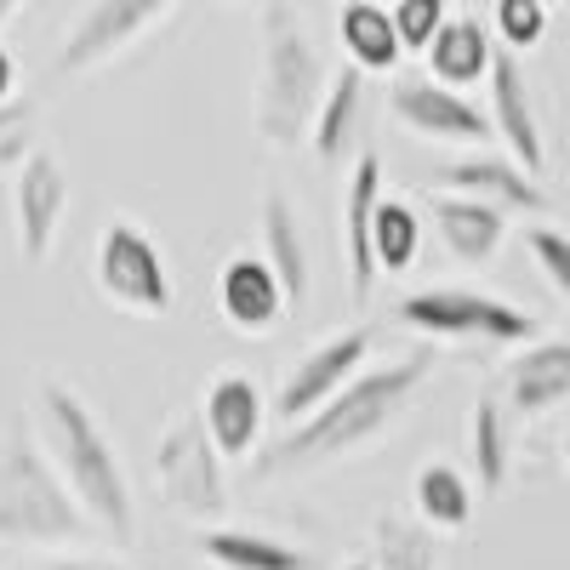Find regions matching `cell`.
Segmentation results:
<instances>
[{"instance_id": "cell-8", "label": "cell", "mask_w": 570, "mask_h": 570, "mask_svg": "<svg viewBox=\"0 0 570 570\" xmlns=\"http://www.w3.org/2000/svg\"><path fill=\"white\" fill-rule=\"evenodd\" d=\"M98 285L126 303V308H142V314H166L171 308V279H166V263L155 252V240L131 223H109L104 228V246H98Z\"/></svg>"}, {"instance_id": "cell-9", "label": "cell", "mask_w": 570, "mask_h": 570, "mask_svg": "<svg viewBox=\"0 0 570 570\" xmlns=\"http://www.w3.org/2000/svg\"><path fill=\"white\" fill-rule=\"evenodd\" d=\"M171 7L166 0H98V7H86L80 23L69 29V46H63V69L69 75H86V69H98L109 63L120 46H131L142 29H155L166 23Z\"/></svg>"}, {"instance_id": "cell-16", "label": "cell", "mask_w": 570, "mask_h": 570, "mask_svg": "<svg viewBox=\"0 0 570 570\" xmlns=\"http://www.w3.org/2000/svg\"><path fill=\"white\" fill-rule=\"evenodd\" d=\"M263 268L279 279L285 308H297L308 297V240L285 195H263Z\"/></svg>"}, {"instance_id": "cell-27", "label": "cell", "mask_w": 570, "mask_h": 570, "mask_svg": "<svg viewBox=\"0 0 570 570\" xmlns=\"http://www.w3.org/2000/svg\"><path fill=\"white\" fill-rule=\"evenodd\" d=\"M473 473H480L485 491H502L508 480V416L491 394L473 405Z\"/></svg>"}, {"instance_id": "cell-21", "label": "cell", "mask_w": 570, "mask_h": 570, "mask_svg": "<svg viewBox=\"0 0 570 570\" xmlns=\"http://www.w3.org/2000/svg\"><path fill=\"white\" fill-rule=\"evenodd\" d=\"M200 553L223 570H314L303 548L257 537V531H200Z\"/></svg>"}, {"instance_id": "cell-19", "label": "cell", "mask_w": 570, "mask_h": 570, "mask_svg": "<svg viewBox=\"0 0 570 570\" xmlns=\"http://www.w3.org/2000/svg\"><path fill=\"white\" fill-rule=\"evenodd\" d=\"M508 400L513 411L542 416L559 400H570V343H531L508 365Z\"/></svg>"}, {"instance_id": "cell-4", "label": "cell", "mask_w": 570, "mask_h": 570, "mask_svg": "<svg viewBox=\"0 0 570 570\" xmlns=\"http://www.w3.org/2000/svg\"><path fill=\"white\" fill-rule=\"evenodd\" d=\"M91 519L75 508L69 485L52 473L46 451L35 445L29 428L7 440L0 451V537L12 542H80Z\"/></svg>"}, {"instance_id": "cell-3", "label": "cell", "mask_w": 570, "mask_h": 570, "mask_svg": "<svg viewBox=\"0 0 570 570\" xmlns=\"http://www.w3.org/2000/svg\"><path fill=\"white\" fill-rule=\"evenodd\" d=\"M263 23V75H257V131L274 149L292 142L314 126L320 98H325V63L314 52V40L303 35L292 7H268L257 12Z\"/></svg>"}, {"instance_id": "cell-11", "label": "cell", "mask_w": 570, "mask_h": 570, "mask_svg": "<svg viewBox=\"0 0 570 570\" xmlns=\"http://www.w3.org/2000/svg\"><path fill=\"white\" fill-rule=\"evenodd\" d=\"M485 80H491V126L502 131L513 166L537 183L542 177V126H537V109H531V86H525V75H519V58L508 52V46L491 52Z\"/></svg>"}, {"instance_id": "cell-22", "label": "cell", "mask_w": 570, "mask_h": 570, "mask_svg": "<svg viewBox=\"0 0 570 570\" xmlns=\"http://www.w3.org/2000/svg\"><path fill=\"white\" fill-rule=\"evenodd\" d=\"M360 109H365V75L348 63L331 75V91L320 98V115H314V155L320 160H337L348 142H354V126H360Z\"/></svg>"}, {"instance_id": "cell-30", "label": "cell", "mask_w": 570, "mask_h": 570, "mask_svg": "<svg viewBox=\"0 0 570 570\" xmlns=\"http://www.w3.org/2000/svg\"><path fill=\"white\" fill-rule=\"evenodd\" d=\"M525 246L537 252L542 274L553 279V292L570 303V240H564L559 228H525Z\"/></svg>"}, {"instance_id": "cell-14", "label": "cell", "mask_w": 570, "mask_h": 570, "mask_svg": "<svg viewBox=\"0 0 570 570\" xmlns=\"http://www.w3.org/2000/svg\"><path fill=\"white\" fill-rule=\"evenodd\" d=\"M200 428L217 456H252L257 434H263V394L252 376H234V371L217 376L200 405Z\"/></svg>"}, {"instance_id": "cell-28", "label": "cell", "mask_w": 570, "mask_h": 570, "mask_svg": "<svg viewBox=\"0 0 570 570\" xmlns=\"http://www.w3.org/2000/svg\"><path fill=\"white\" fill-rule=\"evenodd\" d=\"M445 18H451V12L440 7V0H400V7L389 12L400 52H428V40L440 35V23H445Z\"/></svg>"}, {"instance_id": "cell-32", "label": "cell", "mask_w": 570, "mask_h": 570, "mask_svg": "<svg viewBox=\"0 0 570 570\" xmlns=\"http://www.w3.org/2000/svg\"><path fill=\"white\" fill-rule=\"evenodd\" d=\"M18 98V58L0 46V104H12Z\"/></svg>"}, {"instance_id": "cell-20", "label": "cell", "mask_w": 570, "mask_h": 570, "mask_svg": "<svg viewBox=\"0 0 570 570\" xmlns=\"http://www.w3.org/2000/svg\"><path fill=\"white\" fill-rule=\"evenodd\" d=\"M434 223H440L445 252L462 257V263H485V257H497L502 234H508V217H502L497 206L462 200V195H434Z\"/></svg>"}, {"instance_id": "cell-36", "label": "cell", "mask_w": 570, "mask_h": 570, "mask_svg": "<svg viewBox=\"0 0 570 570\" xmlns=\"http://www.w3.org/2000/svg\"><path fill=\"white\" fill-rule=\"evenodd\" d=\"M564 462H570V440H564Z\"/></svg>"}, {"instance_id": "cell-17", "label": "cell", "mask_w": 570, "mask_h": 570, "mask_svg": "<svg viewBox=\"0 0 570 570\" xmlns=\"http://www.w3.org/2000/svg\"><path fill=\"white\" fill-rule=\"evenodd\" d=\"M491 35H485V23L473 18V12H462V18H445L440 23V35L428 40V80L434 86H445V91H456V86H473V80H485L491 75Z\"/></svg>"}, {"instance_id": "cell-7", "label": "cell", "mask_w": 570, "mask_h": 570, "mask_svg": "<svg viewBox=\"0 0 570 570\" xmlns=\"http://www.w3.org/2000/svg\"><path fill=\"white\" fill-rule=\"evenodd\" d=\"M365 360H371V331L365 325H354V331H343V337H331V343H320V348H308L297 365H292V376H285V389H279V422L285 428H297V422H308L325 400H337L354 376L365 371Z\"/></svg>"}, {"instance_id": "cell-10", "label": "cell", "mask_w": 570, "mask_h": 570, "mask_svg": "<svg viewBox=\"0 0 570 570\" xmlns=\"http://www.w3.org/2000/svg\"><path fill=\"white\" fill-rule=\"evenodd\" d=\"M389 104L416 137H434V142H485L491 137V115L480 104H468L462 91H445L434 80H394Z\"/></svg>"}, {"instance_id": "cell-23", "label": "cell", "mask_w": 570, "mask_h": 570, "mask_svg": "<svg viewBox=\"0 0 570 570\" xmlns=\"http://www.w3.org/2000/svg\"><path fill=\"white\" fill-rule=\"evenodd\" d=\"M337 35H343V46H348V63L365 75H389L405 52H400V40H394V23H389V12L383 7H371V0H354V7H343V18H337Z\"/></svg>"}, {"instance_id": "cell-12", "label": "cell", "mask_w": 570, "mask_h": 570, "mask_svg": "<svg viewBox=\"0 0 570 570\" xmlns=\"http://www.w3.org/2000/svg\"><path fill=\"white\" fill-rule=\"evenodd\" d=\"M63 200H69L63 166L52 155L29 149L23 166H18V240H23V257L29 263H40L46 252H52L58 223H63Z\"/></svg>"}, {"instance_id": "cell-18", "label": "cell", "mask_w": 570, "mask_h": 570, "mask_svg": "<svg viewBox=\"0 0 570 570\" xmlns=\"http://www.w3.org/2000/svg\"><path fill=\"white\" fill-rule=\"evenodd\" d=\"M217 303H223V320L240 325V331H268V325L285 314L279 279L263 268V257H234V263H223V274H217Z\"/></svg>"}, {"instance_id": "cell-25", "label": "cell", "mask_w": 570, "mask_h": 570, "mask_svg": "<svg viewBox=\"0 0 570 570\" xmlns=\"http://www.w3.org/2000/svg\"><path fill=\"white\" fill-rule=\"evenodd\" d=\"M416 513L428 525H445V531H462L473 519V497H468V480L451 468V462H434L416 473Z\"/></svg>"}, {"instance_id": "cell-1", "label": "cell", "mask_w": 570, "mask_h": 570, "mask_svg": "<svg viewBox=\"0 0 570 570\" xmlns=\"http://www.w3.org/2000/svg\"><path fill=\"white\" fill-rule=\"evenodd\" d=\"M428 371H434V360L416 354V360H400V365H376V371H360L354 383L325 400L308 422L285 428V434L252 462L257 480H268V473H285V468H303V462H331L343 456L365 440H376L383 428L405 411V400L428 383Z\"/></svg>"}, {"instance_id": "cell-24", "label": "cell", "mask_w": 570, "mask_h": 570, "mask_svg": "<svg viewBox=\"0 0 570 570\" xmlns=\"http://www.w3.org/2000/svg\"><path fill=\"white\" fill-rule=\"evenodd\" d=\"M416 246H422L416 212L405 200H376V212H371V263H376V274H405L416 263Z\"/></svg>"}, {"instance_id": "cell-13", "label": "cell", "mask_w": 570, "mask_h": 570, "mask_svg": "<svg viewBox=\"0 0 570 570\" xmlns=\"http://www.w3.org/2000/svg\"><path fill=\"white\" fill-rule=\"evenodd\" d=\"M383 200V155L365 149L354 160V177H348V200H343V246H348V297L354 308L371 303V285H376V263H371V212Z\"/></svg>"}, {"instance_id": "cell-31", "label": "cell", "mask_w": 570, "mask_h": 570, "mask_svg": "<svg viewBox=\"0 0 570 570\" xmlns=\"http://www.w3.org/2000/svg\"><path fill=\"white\" fill-rule=\"evenodd\" d=\"M29 126H35V104H29V98L0 104V160H18V166H23V149H29Z\"/></svg>"}, {"instance_id": "cell-29", "label": "cell", "mask_w": 570, "mask_h": 570, "mask_svg": "<svg viewBox=\"0 0 570 570\" xmlns=\"http://www.w3.org/2000/svg\"><path fill=\"white\" fill-rule=\"evenodd\" d=\"M497 29L508 46H537L542 29H548V7L542 0H502L497 7Z\"/></svg>"}, {"instance_id": "cell-5", "label": "cell", "mask_w": 570, "mask_h": 570, "mask_svg": "<svg viewBox=\"0 0 570 570\" xmlns=\"http://www.w3.org/2000/svg\"><path fill=\"white\" fill-rule=\"evenodd\" d=\"M394 320L422 331V337H473V343H502V348L537 343V320L525 308L485 292H462V285H434V292L400 297Z\"/></svg>"}, {"instance_id": "cell-6", "label": "cell", "mask_w": 570, "mask_h": 570, "mask_svg": "<svg viewBox=\"0 0 570 570\" xmlns=\"http://www.w3.org/2000/svg\"><path fill=\"white\" fill-rule=\"evenodd\" d=\"M160 491L183 519H217L223 513V456L212 451L200 416H171L155 445Z\"/></svg>"}, {"instance_id": "cell-15", "label": "cell", "mask_w": 570, "mask_h": 570, "mask_svg": "<svg viewBox=\"0 0 570 570\" xmlns=\"http://www.w3.org/2000/svg\"><path fill=\"white\" fill-rule=\"evenodd\" d=\"M434 183L445 188V195H462V200H480V206H497L502 217L508 212H542L548 195L519 171L513 160H456V166H440Z\"/></svg>"}, {"instance_id": "cell-34", "label": "cell", "mask_w": 570, "mask_h": 570, "mask_svg": "<svg viewBox=\"0 0 570 570\" xmlns=\"http://www.w3.org/2000/svg\"><path fill=\"white\" fill-rule=\"evenodd\" d=\"M12 12H18V0H0V23H7Z\"/></svg>"}, {"instance_id": "cell-26", "label": "cell", "mask_w": 570, "mask_h": 570, "mask_svg": "<svg viewBox=\"0 0 570 570\" xmlns=\"http://www.w3.org/2000/svg\"><path fill=\"white\" fill-rule=\"evenodd\" d=\"M371 548H376V564H371V570H440L434 537L416 531L411 519H400V513H383V519H376Z\"/></svg>"}, {"instance_id": "cell-2", "label": "cell", "mask_w": 570, "mask_h": 570, "mask_svg": "<svg viewBox=\"0 0 570 570\" xmlns=\"http://www.w3.org/2000/svg\"><path fill=\"white\" fill-rule=\"evenodd\" d=\"M40 428H46V451L58 456L63 480H69L75 508L91 519V525H104L115 542H126L131 525H137L131 485H126V473H120V462L104 440V428L91 422L86 400L63 383H46L40 389Z\"/></svg>"}, {"instance_id": "cell-35", "label": "cell", "mask_w": 570, "mask_h": 570, "mask_svg": "<svg viewBox=\"0 0 570 570\" xmlns=\"http://www.w3.org/2000/svg\"><path fill=\"white\" fill-rule=\"evenodd\" d=\"M348 570H371V564H348Z\"/></svg>"}, {"instance_id": "cell-33", "label": "cell", "mask_w": 570, "mask_h": 570, "mask_svg": "<svg viewBox=\"0 0 570 570\" xmlns=\"http://www.w3.org/2000/svg\"><path fill=\"white\" fill-rule=\"evenodd\" d=\"M29 570H126V564H109V559H52V564H29Z\"/></svg>"}]
</instances>
